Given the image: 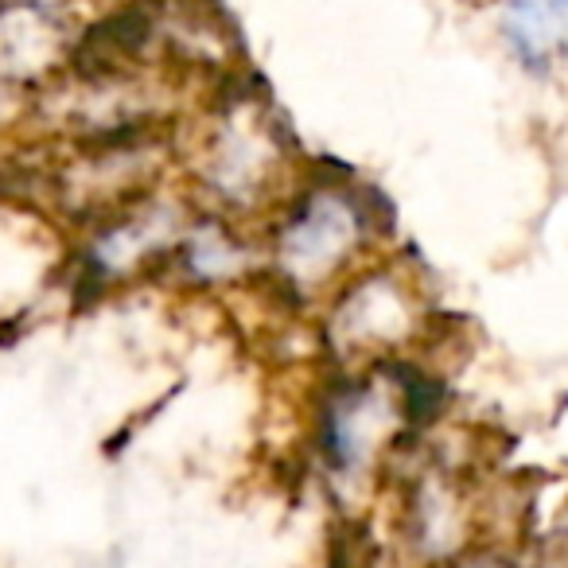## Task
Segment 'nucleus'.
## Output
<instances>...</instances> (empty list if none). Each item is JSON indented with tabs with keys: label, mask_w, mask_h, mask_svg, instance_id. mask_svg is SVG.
Returning a JSON list of instances; mask_svg holds the SVG:
<instances>
[{
	"label": "nucleus",
	"mask_w": 568,
	"mask_h": 568,
	"mask_svg": "<svg viewBox=\"0 0 568 568\" xmlns=\"http://www.w3.org/2000/svg\"><path fill=\"white\" fill-rule=\"evenodd\" d=\"M560 20H568V0H514L510 4L506 32H510V43L521 51L529 67H545L549 32Z\"/></svg>",
	"instance_id": "1"
}]
</instances>
